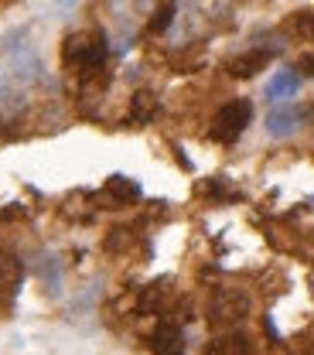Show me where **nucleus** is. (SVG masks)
<instances>
[{
	"label": "nucleus",
	"instance_id": "obj_2",
	"mask_svg": "<svg viewBox=\"0 0 314 355\" xmlns=\"http://www.w3.org/2000/svg\"><path fill=\"white\" fill-rule=\"evenodd\" d=\"M250 308H253V301L243 287H216L209 297V321L216 331H229L250 318Z\"/></svg>",
	"mask_w": 314,
	"mask_h": 355
},
{
	"label": "nucleus",
	"instance_id": "obj_9",
	"mask_svg": "<svg viewBox=\"0 0 314 355\" xmlns=\"http://www.w3.org/2000/svg\"><path fill=\"white\" fill-rule=\"evenodd\" d=\"M301 72L297 69H277L273 72V79L267 83V89H263V96H267L270 103L277 106V103H294V96L301 92Z\"/></svg>",
	"mask_w": 314,
	"mask_h": 355
},
{
	"label": "nucleus",
	"instance_id": "obj_5",
	"mask_svg": "<svg viewBox=\"0 0 314 355\" xmlns=\"http://www.w3.org/2000/svg\"><path fill=\"white\" fill-rule=\"evenodd\" d=\"M280 48H284L280 42L277 44H270V42L250 44L243 55H236V58H229V62H225V72H229L232 79H253V76H260L270 62L280 55Z\"/></svg>",
	"mask_w": 314,
	"mask_h": 355
},
{
	"label": "nucleus",
	"instance_id": "obj_11",
	"mask_svg": "<svg viewBox=\"0 0 314 355\" xmlns=\"http://www.w3.org/2000/svg\"><path fill=\"white\" fill-rule=\"evenodd\" d=\"M103 195H110L113 205H134L137 198H140V184L127 175H113L103 184Z\"/></svg>",
	"mask_w": 314,
	"mask_h": 355
},
{
	"label": "nucleus",
	"instance_id": "obj_16",
	"mask_svg": "<svg viewBox=\"0 0 314 355\" xmlns=\"http://www.w3.org/2000/svg\"><path fill=\"white\" fill-rule=\"evenodd\" d=\"M290 31H294L301 42H314V10H301V14H294Z\"/></svg>",
	"mask_w": 314,
	"mask_h": 355
},
{
	"label": "nucleus",
	"instance_id": "obj_14",
	"mask_svg": "<svg viewBox=\"0 0 314 355\" xmlns=\"http://www.w3.org/2000/svg\"><path fill=\"white\" fill-rule=\"evenodd\" d=\"M175 21H178V0H164V3L154 7L147 31H150V35H168V31L175 28Z\"/></svg>",
	"mask_w": 314,
	"mask_h": 355
},
{
	"label": "nucleus",
	"instance_id": "obj_12",
	"mask_svg": "<svg viewBox=\"0 0 314 355\" xmlns=\"http://www.w3.org/2000/svg\"><path fill=\"white\" fill-rule=\"evenodd\" d=\"M21 280H24V263H21L17 257H0V294H3L7 301L17 297Z\"/></svg>",
	"mask_w": 314,
	"mask_h": 355
},
{
	"label": "nucleus",
	"instance_id": "obj_8",
	"mask_svg": "<svg viewBox=\"0 0 314 355\" xmlns=\"http://www.w3.org/2000/svg\"><path fill=\"white\" fill-rule=\"evenodd\" d=\"M31 273L42 280V287H45L48 294H62V284H65V263H62V257H55V253H38L35 257V263H31Z\"/></svg>",
	"mask_w": 314,
	"mask_h": 355
},
{
	"label": "nucleus",
	"instance_id": "obj_17",
	"mask_svg": "<svg viewBox=\"0 0 314 355\" xmlns=\"http://www.w3.org/2000/svg\"><path fill=\"white\" fill-rule=\"evenodd\" d=\"M51 17H69L72 10H76V0H51Z\"/></svg>",
	"mask_w": 314,
	"mask_h": 355
},
{
	"label": "nucleus",
	"instance_id": "obj_13",
	"mask_svg": "<svg viewBox=\"0 0 314 355\" xmlns=\"http://www.w3.org/2000/svg\"><path fill=\"white\" fill-rule=\"evenodd\" d=\"M157 110H161V99H157L150 89L134 92V99H130V120H134L137 127H147V123L157 116Z\"/></svg>",
	"mask_w": 314,
	"mask_h": 355
},
{
	"label": "nucleus",
	"instance_id": "obj_3",
	"mask_svg": "<svg viewBox=\"0 0 314 355\" xmlns=\"http://www.w3.org/2000/svg\"><path fill=\"white\" fill-rule=\"evenodd\" d=\"M250 123H253V99H246V96H236V99H229L219 106V113L212 116V127H209V137L216 140V144H236L243 133L250 130Z\"/></svg>",
	"mask_w": 314,
	"mask_h": 355
},
{
	"label": "nucleus",
	"instance_id": "obj_10",
	"mask_svg": "<svg viewBox=\"0 0 314 355\" xmlns=\"http://www.w3.org/2000/svg\"><path fill=\"white\" fill-rule=\"evenodd\" d=\"M28 110V89L17 86L14 76L7 72V62H0V113L17 116Z\"/></svg>",
	"mask_w": 314,
	"mask_h": 355
},
{
	"label": "nucleus",
	"instance_id": "obj_4",
	"mask_svg": "<svg viewBox=\"0 0 314 355\" xmlns=\"http://www.w3.org/2000/svg\"><path fill=\"white\" fill-rule=\"evenodd\" d=\"M3 62H7V72L14 76V83L24 86V89L42 86V83L48 79L45 58H42V51H38V44L35 42H24L17 51H10Z\"/></svg>",
	"mask_w": 314,
	"mask_h": 355
},
{
	"label": "nucleus",
	"instance_id": "obj_18",
	"mask_svg": "<svg viewBox=\"0 0 314 355\" xmlns=\"http://www.w3.org/2000/svg\"><path fill=\"white\" fill-rule=\"evenodd\" d=\"M297 72H301V79H314V48L297 62Z\"/></svg>",
	"mask_w": 314,
	"mask_h": 355
},
{
	"label": "nucleus",
	"instance_id": "obj_15",
	"mask_svg": "<svg viewBox=\"0 0 314 355\" xmlns=\"http://www.w3.org/2000/svg\"><path fill=\"white\" fill-rule=\"evenodd\" d=\"M24 42H31V28H28V24H17V28H10L7 35H0V58H7L10 51H17Z\"/></svg>",
	"mask_w": 314,
	"mask_h": 355
},
{
	"label": "nucleus",
	"instance_id": "obj_6",
	"mask_svg": "<svg viewBox=\"0 0 314 355\" xmlns=\"http://www.w3.org/2000/svg\"><path fill=\"white\" fill-rule=\"evenodd\" d=\"M147 349L150 355H184L188 342H184V321L175 314H164L157 321V328L147 335Z\"/></svg>",
	"mask_w": 314,
	"mask_h": 355
},
{
	"label": "nucleus",
	"instance_id": "obj_7",
	"mask_svg": "<svg viewBox=\"0 0 314 355\" xmlns=\"http://www.w3.org/2000/svg\"><path fill=\"white\" fill-rule=\"evenodd\" d=\"M304 120H308V113H304L297 103H277L267 113V123H263V127H267V133L273 140H287V137L301 133Z\"/></svg>",
	"mask_w": 314,
	"mask_h": 355
},
{
	"label": "nucleus",
	"instance_id": "obj_1",
	"mask_svg": "<svg viewBox=\"0 0 314 355\" xmlns=\"http://www.w3.org/2000/svg\"><path fill=\"white\" fill-rule=\"evenodd\" d=\"M110 55H113L110 38L99 28H82V31L65 35V42H62V69L72 72V76H79L86 89L99 92V89L106 86Z\"/></svg>",
	"mask_w": 314,
	"mask_h": 355
}]
</instances>
